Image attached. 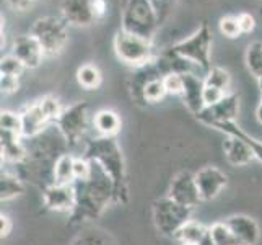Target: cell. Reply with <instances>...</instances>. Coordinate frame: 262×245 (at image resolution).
Segmentation results:
<instances>
[{
  "instance_id": "obj_10",
  "label": "cell",
  "mask_w": 262,
  "mask_h": 245,
  "mask_svg": "<svg viewBox=\"0 0 262 245\" xmlns=\"http://www.w3.org/2000/svg\"><path fill=\"white\" fill-rule=\"evenodd\" d=\"M239 115V95L238 93H227L223 100L212 106H205L195 118L201 123L215 128L216 124L236 121Z\"/></svg>"
},
{
  "instance_id": "obj_1",
  "label": "cell",
  "mask_w": 262,
  "mask_h": 245,
  "mask_svg": "<svg viewBox=\"0 0 262 245\" xmlns=\"http://www.w3.org/2000/svg\"><path fill=\"white\" fill-rule=\"evenodd\" d=\"M88 160L101 168L110 177L114 185V199L116 203L127 201V183H125V163L122 157V150L117 144L116 138H98L86 142L85 156Z\"/></svg>"
},
{
  "instance_id": "obj_16",
  "label": "cell",
  "mask_w": 262,
  "mask_h": 245,
  "mask_svg": "<svg viewBox=\"0 0 262 245\" xmlns=\"http://www.w3.org/2000/svg\"><path fill=\"white\" fill-rule=\"evenodd\" d=\"M241 245H256L260 239L259 224L246 214H233L225 219Z\"/></svg>"
},
{
  "instance_id": "obj_34",
  "label": "cell",
  "mask_w": 262,
  "mask_h": 245,
  "mask_svg": "<svg viewBox=\"0 0 262 245\" xmlns=\"http://www.w3.org/2000/svg\"><path fill=\"white\" fill-rule=\"evenodd\" d=\"M75 181H86L93 174V163L86 157H75Z\"/></svg>"
},
{
  "instance_id": "obj_2",
  "label": "cell",
  "mask_w": 262,
  "mask_h": 245,
  "mask_svg": "<svg viewBox=\"0 0 262 245\" xmlns=\"http://www.w3.org/2000/svg\"><path fill=\"white\" fill-rule=\"evenodd\" d=\"M92 162V160H90ZM93 163V162H92ZM77 204L74 217H95L114 199V185L104 172L93 163V174L86 181H75Z\"/></svg>"
},
{
  "instance_id": "obj_19",
  "label": "cell",
  "mask_w": 262,
  "mask_h": 245,
  "mask_svg": "<svg viewBox=\"0 0 262 245\" xmlns=\"http://www.w3.org/2000/svg\"><path fill=\"white\" fill-rule=\"evenodd\" d=\"M174 239L179 240V243H186V245H213L210 228H207V225L195 219L187 221L179 229Z\"/></svg>"
},
{
  "instance_id": "obj_41",
  "label": "cell",
  "mask_w": 262,
  "mask_h": 245,
  "mask_svg": "<svg viewBox=\"0 0 262 245\" xmlns=\"http://www.w3.org/2000/svg\"><path fill=\"white\" fill-rule=\"evenodd\" d=\"M12 229H13V222H12L10 217H8L7 214L0 216V234H2V239L8 237L10 232H12Z\"/></svg>"
},
{
  "instance_id": "obj_20",
  "label": "cell",
  "mask_w": 262,
  "mask_h": 245,
  "mask_svg": "<svg viewBox=\"0 0 262 245\" xmlns=\"http://www.w3.org/2000/svg\"><path fill=\"white\" fill-rule=\"evenodd\" d=\"M93 126L99 136H104V138H116L117 133H119L122 128V121H121V116L114 110H107V108H104V110H99L95 115Z\"/></svg>"
},
{
  "instance_id": "obj_45",
  "label": "cell",
  "mask_w": 262,
  "mask_h": 245,
  "mask_svg": "<svg viewBox=\"0 0 262 245\" xmlns=\"http://www.w3.org/2000/svg\"><path fill=\"white\" fill-rule=\"evenodd\" d=\"M179 245H186V243H179Z\"/></svg>"
},
{
  "instance_id": "obj_26",
  "label": "cell",
  "mask_w": 262,
  "mask_h": 245,
  "mask_svg": "<svg viewBox=\"0 0 262 245\" xmlns=\"http://www.w3.org/2000/svg\"><path fill=\"white\" fill-rule=\"evenodd\" d=\"M23 183L21 180L12 175V174H2V180H0V198L2 201H12V199L18 198L23 193Z\"/></svg>"
},
{
  "instance_id": "obj_27",
  "label": "cell",
  "mask_w": 262,
  "mask_h": 245,
  "mask_svg": "<svg viewBox=\"0 0 262 245\" xmlns=\"http://www.w3.org/2000/svg\"><path fill=\"white\" fill-rule=\"evenodd\" d=\"M204 84L215 87V88H220L223 92L228 93V90L231 87V76L228 70H225L222 67H210V70L205 72Z\"/></svg>"
},
{
  "instance_id": "obj_6",
  "label": "cell",
  "mask_w": 262,
  "mask_h": 245,
  "mask_svg": "<svg viewBox=\"0 0 262 245\" xmlns=\"http://www.w3.org/2000/svg\"><path fill=\"white\" fill-rule=\"evenodd\" d=\"M213 44V34L210 26L202 23L199 28L187 38L178 41L169 49L176 52L178 56L187 59L202 70H210V52Z\"/></svg>"
},
{
  "instance_id": "obj_5",
  "label": "cell",
  "mask_w": 262,
  "mask_h": 245,
  "mask_svg": "<svg viewBox=\"0 0 262 245\" xmlns=\"http://www.w3.org/2000/svg\"><path fill=\"white\" fill-rule=\"evenodd\" d=\"M62 110H64V108L60 106L59 100L51 95L42 97L38 102L26 106L20 113L21 126H23L21 128L23 139L36 138L38 134H41L49 123L57 121Z\"/></svg>"
},
{
  "instance_id": "obj_9",
  "label": "cell",
  "mask_w": 262,
  "mask_h": 245,
  "mask_svg": "<svg viewBox=\"0 0 262 245\" xmlns=\"http://www.w3.org/2000/svg\"><path fill=\"white\" fill-rule=\"evenodd\" d=\"M57 128L60 134L67 139L70 144H77L83 138L88 128V103L86 102H77L64 108L57 118Z\"/></svg>"
},
{
  "instance_id": "obj_37",
  "label": "cell",
  "mask_w": 262,
  "mask_h": 245,
  "mask_svg": "<svg viewBox=\"0 0 262 245\" xmlns=\"http://www.w3.org/2000/svg\"><path fill=\"white\" fill-rule=\"evenodd\" d=\"M0 88H2L4 95H12L18 92V88H20V77L2 76L0 77Z\"/></svg>"
},
{
  "instance_id": "obj_12",
  "label": "cell",
  "mask_w": 262,
  "mask_h": 245,
  "mask_svg": "<svg viewBox=\"0 0 262 245\" xmlns=\"http://www.w3.org/2000/svg\"><path fill=\"white\" fill-rule=\"evenodd\" d=\"M195 181L202 201H212L228 185V175L215 165H207L195 174Z\"/></svg>"
},
{
  "instance_id": "obj_21",
  "label": "cell",
  "mask_w": 262,
  "mask_h": 245,
  "mask_svg": "<svg viewBox=\"0 0 262 245\" xmlns=\"http://www.w3.org/2000/svg\"><path fill=\"white\" fill-rule=\"evenodd\" d=\"M23 136L0 131V142H2V157L8 162H21L26 157V149L23 146Z\"/></svg>"
},
{
  "instance_id": "obj_36",
  "label": "cell",
  "mask_w": 262,
  "mask_h": 245,
  "mask_svg": "<svg viewBox=\"0 0 262 245\" xmlns=\"http://www.w3.org/2000/svg\"><path fill=\"white\" fill-rule=\"evenodd\" d=\"M225 95H227V92H223V90L220 88H215V87H210V85H204V105L205 106H212L215 103H219L220 100L225 98Z\"/></svg>"
},
{
  "instance_id": "obj_32",
  "label": "cell",
  "mask_w": 262,
  "mask_h": 245,
  "mask_svg": "<svg viewBox=\"0 0 262 245\" xmlns=\"http://www.w3.org/2000/svg\"><path fill=\"white\" fill-rule=\"evenodd\" d=\"M25 70V66L18 61L13 54L2 58L0 61V74L2 76H12V77H20Z\"/></svg>"
},
{
  "instance_id": "obj_30",
  "label": "cell",
  "mask_w": 262,
  "mask_h": 245,
  "mask_svg": "<svg viewBox=\"0 0 262 245\" xmlns=\"http://www.w3.org/2000/svg\"><path fill=\"white\" fill-rule=\"evenodd\" d=\"M21 115L15 113V111H2L0 116V131H7V133H13V134H21Z\"/></svg>"
},
{
  "instance_id": "obj_38",
  "label": "cell",
  "mask_w": 262,
  "mask_h": 245,
  "mask_svg": "<svg viewBox=\"0 0 262 245\" xmlns=\"http://www.w3.org/2000/svg\"><path fill=\"white\" fill-rule=\"evenodd\" d=\"M236 18H238V25H239V30H241L243 34H248L251 31H254V28H256V18L252 16L251 13L243 12V13L236 15Z\"/></svg>"
},
{
  "instance_id": "obj_24",
  "label": "cell",
  "mask_w": 262,
  "mask_h": 245,
  "mask_svg": "<svg viewBox=\"0 0 262 245\" xmlns=\"http://www.w3.org/2000/svg\"><path fill=\"white\" fill-rule=\"evenodd\" d=\"M77 82L78 85L85 90H96L103 84V74L98 69V66L86 62V64L80 66L77 70Z\"/></svg>"
},
{
  "instance_id": "obj_22",
  "label": "cell",
  "mask_w": 262,
  "mask_h": 245,
  "mask_svg": "<svg viewBox=\"0 0 262 245\" xmlns=\"http://www.w3.org/2000/svg\"><path fill=\"white\" fill-rule=\"evenodd\" d=\"M213 129L220 131V133H225L227 136H236V138L243 139L248 146L251 147V150L254 152V157L262 163V141L252 138L249 136L246 131H243L239 126L236 124V121H230V123H222V124H216Z\"/></svg>"
},
{
  "instance_id": "obj_14",
  "label": "cell",
  "mask_w": 262,
  "mask_h": 245,
  "mask_svg": "<svg viewBox=\"0 0 262 245\" xmlns=\"http://www.w3.org/2000/svg\"><path fill=\"white\" fill-rule=\"evenodd\" d=\"M12 54L21 62L25 69H38L41 66L44 56V51L41 48L39 41L30 34H20L13 40Z\"/></svg>"
},
{
  "instance_id": "obj_40",
  "label": "cell",
  "mask_w": 262,
  "mask_h": 245,
  "mask_svg": "<svg viewBox=\"0 0 262 245\" xmlns=\"http://www.w3.org/2000/svg\"><path fill=\"white\" fill-rule=\"evenodd\" d=\"M8 7L13 8L15 12H26L33 5L34 0H5Z\"/></svg>"
},
{
  "instance_id": "obj_35",
  "label": "cell",
  "mask_w": 262,
  "mask_h": 245,
  "mask_svg": "<svg viewBox=\"0 0 262 245\" xmlns=\"http://www.w3.org/2000/svg\"><path fill=\"white\" fill-rule=\"evenodd\" d=\"M72 245H110L103 234L98 231H88L86 234L80 235L78 239L72 242Z\"/></svg>"
},
{
  "instance_id": "obj_42",
  "label": "cell",
  "mask_w": 262,
  "mask_h": 245,
  "mask_svg": "<svg viewBox=\"0 0 262 245\" xmlns=\"http://www.w3.org/2000/svg\"><path fill=\"white\" fill-rule=\"evenodd\" d=\"M256 118H257V121L262 124V105L259 103V106L256 108Z\"/></svg>"
},
{
  "instance_id": "obj_23",
  "label": "cell",
  "mask_w": 262,
  "mask_h": 245,
  "mask_svg": "<svg viewBox=\"0 0 262 245\" xmlns=\"http://www.w3.org/2000/svg\"><path fill=\"white\" fill-rule=\"evenodd\" d=\"M75 157L70 154H62V156L54 163V183L60 185H72L75 183Z\"/></svg>"
},
{
  "instance_id": "obj_43",
  "label": "cell",
  "mask_w": 262,
  "mask_h": 245,
  "mask_svg": "<svg viewBox=\"0 0 262 245\" xmlns=\"http://www.w3.org/2000/svg\"><path fill=\"white\" fill-rule=\"evenodd\" d=\"M257 84H259V90H260V92H262V77L257 80Z\"/></svg>"
},
{
  "instance_id": "obj_3",
  "label": "cell",
  "mask_w": 262,
  "mask_h": 245,
  "mask_svg": "<svg viewBox=\"0 0 262 245\" xmlns=\"http://www.w3.org/2000/svg\"><path fill=\"white\" fill-rule=\"evenodd\" d=\"M157 28L158 13L151 0H127L125 2L122 10L121 30L151 41Z\"/></svg>"
},
{
  "instance_id": "obj_39",
  "label": "cell",
  "mask_w": 262,
  "mask_h": 245,
  "mask_svg": "<svg viewBox=\"0 0 262 245\" xmlns=\"http://www.w3.org/2000/svg\"><path fill=\"white\" fill-rule=\"evenodd\" d=\"M93 13L96 16V22L103 20L107 13V0H93Z\"/></svg>"
},
{
  "instance_id": "obj_31",
  "label": "cell",
  "mask_w": 262,
  "mask_h": 245,
  "mask_svg": "<svg viewBox=\"0 0 262 245\" xmlns=\"http://www.w3.org/2000/svg\"><path fill=\"white\" fill-rule=\"evenodd\" d=\"M219 28H220V33L230 40H236L243 34L239 30V25H238V18L233 16V15L222 16L220 22H219Z\"/></svg>"
},
{
  "instance_id": "obj_7",
  "label": "cell",
  "mask_w": 262,
  "mask_h": 245,
  "mask_svg": "<svg viewBox=\"0 0 262 245\" xmlns=\"http://www.w3.org/2000/svg\"><path fill=\"white\" fill-rule=\"evenodd\" d=\"M31 34L39 41L46 58H56L69 43L67 23L59 16L38 18L31 26Z\"/></svg>"
},
{
  "instance_id": "obj_15",
  "label": "cell",
  "mask_w": 262,
  "mask_h": 245,
  "mask_svg": "<svg viewBox=\"0 0 262 245\" xmlns=\"http://www.w3.org/2000/svg\"><path fill=\"white\" fill-rule=\"evenodd\" d=\"M60 18L72 26H90L96 22L93 0H62Z\"/></svg>"
},
{
  "instance_id": "obj_33",
  "label": "cell",
  "mask_w": 262,
  "mask_h": 245,
  "mask_svg": "<svg viewBox=\"0 0 262 245\" xmlns=\"http://www.w3.org/2000/svg\"><path fill=\"white\" fill-rule=\"evenodd\" d=\"M163 84L168 95L183 97L184 93V76L183 74H168L163 77Z\"/></svg>"
},
{
  "instance_id": "obj_11",
  "label": "cell",
  "mask_w": 262,
  "mask_h": 245,
  "mask_svg": "<svg viewBox=\"0 0 262 245\" xmlns=\"http://www.w3.org/2000/svg\"><path fill=\"white\" fill-rule=\"evenodd\" d=\"M168 198H171L173 201L183 204L186 208H194L202 201L201 193H199L197 181H195V174L189 170H183L173 177L169 183L168 190Z\"/></svg>"
},
{
  "instance_id": "obj_28",
  "label": "cell",
  "mask_w": 262,
  "mask_h": 245,
  "mask_svg": "<svg viewBox=\"0 0 262 245\" xmlns=\"http://www.w3.org/2000/svg\"><path fill=\"white\" fill-rule=\"evenodd\" d=\"M246 67L257 80L262 77V43L254 41L246 49Z\"/></svg>"
},
{
  "instance_id": "obj_17",
  "label": "cell",
  "mask_w": 262,
  "mask_h": 245,
  "mask_svg": "<svg viewBox=\"0 0 262 245\" xmlns=\"http://www.w3.org/2000/svg\"><path fill=\"white\" fill-rule=\"evenodd\" d=\"M184 76V93H183V103L194 116L201 113L204 105V79H201L197 74H183Z\"/></svg>"
},
{
  "instance_id": "obj_8",
  "label": "cell",
  "mask_w": 262,
  "mask_h": 245,
  "mask_svg": "<svg viewBox=\"0 0 262 245\" xmlns=\"http://www.w3.org/2000/svg\"><path fill=\"white\" fill-rule=\"evenodd\" d=\"M153 222L155 228L166 235V237H176V234L183 225L192 219V210L173 201L171 198H160L153 203L151 208Z\"/></svg>"
},
{
  "instance_id": "obj_18",
  "label": "cell",
  "mask_w": 262,
  "mask_h": 245,
  "mask_svg": "<svg viewBox=\"0 0 262 245\" xmlns=\"http://www.w3.org/2000/svg\"><path fill=\"white\" fill-rule=\"evenodd\" d=\"M223 152L228 163L234 167H245L251 163L252 159H256L251 147L236 136H227V139L223 142Z\"/></svg>"
},
{
  "instance_id": "obj_13",
  "label": "cell",
  "mask_w": 262,
  "mask_h": 245,
  "mask_svg": "<svg viewBox=\"0 0 262 245\" xmlns=\"http://www.w3.org/2000/svg\"><path fill=\"white\" fill-rule=\"evenodd\" d=\"M44 206L56 213H74L77 204V190L75 183L60 185L52 183L42 193Z\"/></svg>"
},
{
  "instance_id": "obj_44",
  "label": "cell",
  "mask_w": 262,
  "mask_h": 245,
  "mask_svg": "<svg viewBox=\"0 0 262 245\" xmlns=\"http://www.w3.org/2000/svg\"><path fill=\"white\" fill-rule=\"evenodd\" d=\"M260 105H262V98H260Z\"/></svg>"
},
{
  "instance_id": "obj_4",
  "label": "cell",
  "mask_w": 262,
  "mask_h": 245,
  "mask_svg": "<svg viewBox=\"0 0 262 245\" xmlns=\"http://www.w3.org/2000/svg\"><path fill=\"white\" fill-rule=\"evenodd\" d=\"M113 44L117 59L132 69H140L158 58L150 40L140 38V36L127 33L124 30H119L116 33Z\"/></svg>"
},
{
  "instance_id": "obj_25",
  "label": "cell",
  "mask_w": 262,
  "mask_h": 245,
  "mask_svg": "<svg viewBox=\"0 0 262 245\" xmlns=\"http://www.w3.org/2000/svg\"><path fill=\"white\" fill-rule=\"evenodd\" d=\"M166 95L168 92L163 84V77H153L143 85L140 100L143 103H160Z\"/></svg>"
},
{
  "instance_id": "obj_29",
  "label": "cell",
  "mask_w": 262,
  "mask_h": 245,
  "mask_svg": "<svg viewBox=\"0 0 262 245\" xmlns=\"http://www.w3.org/2000/svg\"><path fill=\"white\" fill-rule=\"evenodd\" d=\"M210 235H212L213 245H241L225 221L213 222L210 225Z\"/></svg>"
}]
</instances>
